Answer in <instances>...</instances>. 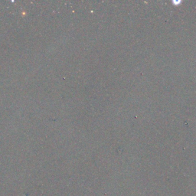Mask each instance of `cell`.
<instances>
[{"label":"cell","instance_id":"1","mask_svg":"<svg viewBox=\"0 0 196 196\" xmlns=\"http://www.w3.org/2000/svg\"><path fill=\"white\" fill-rule=\"evenodd\" d=\"M180 1H178V2H173V3H174V4H176V5H178V4H179V3H180Z\"/></svg>","mask_w":196,"mask_h":196}]
</instances>
